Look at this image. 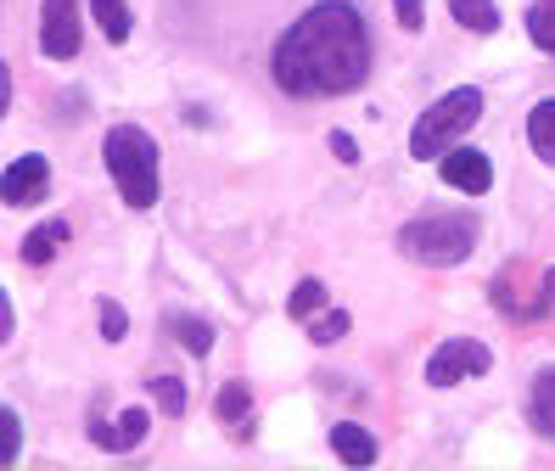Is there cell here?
Wrapping results in <instances>:
<instances>
[{
  "label": "cell",
  "instance_id": "cell-1",
  "mask_svg": "<svg viewBox=\"0 0 555 471\" xmlns=\"http://www.w3.org/2000/svg\"><path fill=\"white\" fill-rule=\"evenodd\" d=\"M371 56L376 51H371L365 17L348 0H320L275 40L270 74L292 101H325V96H348L365 85Z\"/></svg>",
  "mask_w": 555,
  "mask_h": 471
},
{
  "label": "cell",
  "instance_id": "cell-2",
  "mask_svg": "<svg viewBox=\"0 0 555 471\" xmlns=\"http://www.w3.org/2000/svg\"><path fill=\"white\" fill-rule=\"evenodd\" d=\"M102 157H107V175H113V186L124 196V208L146 214L157 202V191H163V180H157V163H163L157 141L146 129H135V124H113L102 135Z\"/></svg>",
  "mask_w": 555,
  "mask_h": 471
},
{
  "label": "cell",
  "instance_id": "cell-3",
  "mask_svg": "<svg viewBox=\"0 0 555 471\" xmlns=\"http://www.w3.org/2000/svg\"><path fill=\"white\" fill-rule=\"evenodd\" d=\"M477 118H482V90L477 85L449 90L443 101H433V107L410 124V157L415 163H438L443 152H454L466 141Z\"/></svg>",
  "mask_w": 555,
  "mask_h": 471
},
{
  "label": "cell",
  "instance_id": "cell-4",
  "mask_svg": "<svg viewBox=\"0 0 555 471\" xmlns=\"http://www.w3.org/2000/svg\"><path fill=\"white\" fill-rule=\"evenodd\" d=\"M477 236H482V219L477 214H421L399 230V253L415 258V264H466L472 247H477Z\"/></svg>",
  "mask_w": 555,
  "mask_h": 471
},
{
  "label": "cell",
  "instance_id": "cell-5",
  "mask_svg": "<svg viewBox=\"0 0 555 471\" xmlns=\"http://www.w3.org/2000/svg\"><path fill=\"white\" fill-rule=\"evenodd\" d=\"M488 297H494V309H500L505 320H544V315H550V297H544V287L533 281L528 264H505L500 276H494V287H488Z\"/></svg>",
  "mask_w": 555,
  "mask_h": 471
},
{
  "label": "cell",
  "instance_id": "cell-6",
  "mask_svg": "<svg viewBox=\"0 0 555 471\" xmlns=\"http://www.w3.org/2000/svg\"><path fill=\"white\" fill-rule=\"evenodd\" d=\"M488 370H494V348L477 336H454V343H438V354L427 359V382L454 387L461 377H488Z\"/></svg>",
  "mask_w": 555,
  "mask_h": 471
},
{
  "label": "cell",
  "instance_id": "cell-7",
  "mask_svg": "<svg viewBox=\"0 0 555 471\" xmlns=\"http://www.w3.org/2000/svg\"><path fill=\"white\" fill-rule=\"evenodd\" d=\"M79 0H40V51L51 62H74L79 56Z\"/></svg>",
  "mask_w": 555,
  "mask_h": 471
},
{
  "label": "cell",
  "instance_id": "cell-8",
  "mask_svg": "<svg viewBox=\"0 0 555 471\" xmlns=\"http://www.w3.org/2000/svg\"><path fill=\"white\" fill-rule=\"evenodd\" d=\"M46 191H51V163L40 152L12 157L7 175H0V196H7V208H35V202H46Z\"/></svg>",
  "mask_w": 555,
  "mask_h": 471
},
{
  "label": "cell",
  "instance_id": "cell-9",
  "mask_svg": "<svg viewBox=\"0 0 555 471\" xmlns=\"http://www.w3.org/2000/svg\"><path fill=\"white\" fill-rule=\"evenodd\" d=\"M146 427H152V410L146 404H129V410L118 416V421H102V416H90V444L95 449H107V455H129V449H141V437H146Z\"/></svg>",
  "mask_w": 555,
  "mask_h": 471
},
{
  "label": "cell",
  "instance_id": "cell-10",
  "mask_svg": "<svg viewBox=\"0 0 555 471\" xmlns=\"http://www.w3.org/2000/svg\"><path fill=\"white\" fill-rule=\"evenodd\" d=\"M438 168H443V186H454V191H466V196H482L488 186H494V163H488L477 147H454V152H443L438 157Z\"/></svg>",
  "mask_w": 555,
  "mask_h": 471
},
{
  "label": "cell",
  "instance_id": "cell-11",
  "mask_svg": "<svg viewBox=\"0 0 555 471\" xmlns=\"http://www.w3.org/2000/svg\"><path fill=\"white\" fill-rule=\"evenodd\" d=\"M68 236H74V230H68V219H46V225H35V230L23 236L17 258H23V264H35V269H46L62 247H68Z\"/></svg>",
  "mask_w": 555,
  "mask_h": 471
},
{
  "label": "cell",
  "instance_id": "cell-12",
  "mask_svg": "<svg viewBox=\"0 0 555 471\" xmlns=\"http://www.w3.org/2000/svg\"><path fill=\"white\" fill-rule=\"evenodd\" d=\"M332 455L343 460V466H376V437L365 432V427H359V421H337L332 427Z\"/></svg>",
  "mask_w": 555,
  "mask_h": 471
},
{
  "label": "cell",
  "instance_id": "cell-13",
  "mask_svg": "<svg viewBox=\"0 0 555 471\" xmlns=\"http://www.w3.org/2000/svg\"><path fill=\"white\" fill-rule=\"evenodd\" d=\"M528 427L555 444V365H544L528 387Z\"/></svg>",
  "mask_w": 555,
  "mask_h": 471
},
{
  "label": "cell",
  "instance_id": "cell-14",
  "mask_svg": "<svg viewBox=\"0 0 555 471\" xmlns=\"http://www.w3.org/2000/svg\"><path fill=\"white\" fill-rule=\"evenodd\" d=\"M449 17L466 34H500V23H505L494 0H449Z\"/></svg>",
  "mask_w": 555,
  "mask_h": 471
},
{
  "label": "cell",
  "instance_id": "cell-15",
  "mask_svg": "<svg viewBox=\"0 0 555 471\" xmlns=\"http://www.w3.org/2000/svg\"><path fill=\"white\" fill-rule=\"evenodd\" d=\"M528 147H533V157H539V163H550V168H555V96H550V101H539V107L528 113Z\"/></svg>",
  "mask_w": 555,
  "mask_h": 471
},
{
  "label": "cell",
  "instance_id": "cell-16",
  "mask_svg": "<svg viewBox=\"0 0 555 471\" xmlns=\"http://www.w3.org/2000/svg\"><path fill=\"white\" fill-rule=\"evenodd\" d=\"M90 17H95V28H102L113 46H124L129 34H135V17H129V0H90Z\"/></svg>",
  "mask_w": 555,
  "mask_h": 471
},
{
  "label": "cell",
  "instance_id": "cell-17",
  "mask_svg": "<svg viewBox=\"0 0 555 471\" xmlns=\"http://www.w3.org/2000/svg\"><path fill=\"white\" fill-rule=\"evenodd\" d=\"M169 331L180 336V348H185L191 359H203V354L214 348V326H208L203 315H169Z\"/></svg>",
  "mask_w": 555,
  "mask_h": 471
},
{
  "label": "cell",
  "instance_id": "cell-18",
  "mask_svg": "<svg viewBox=\"0 0 555 471\" xmlns=\"http://www.w3.org/2000/svg\"><path fill=\"white\" fill-rule=\"evenodd\" d=\"M214 416H219L224 427H242V421L253 416V387H247V382H224L219 398H214Z\"/></svg>",
  "mask_w": 555,
  "mask_h": 471
},
{
  "label": "cell",
  "instance_id": "cell-19",
  "mask_svg": "<svg viewBox=\"0 0 555 471\" xmlns=\"http://www.w3.org/2000/svg\"><path fill=\"white\" fill-rule=\"evenodd\" d=\"M320 309H325V287H320L314 276L292 287V297H286V315H292V320H304V326H309Z\"/></svg>",
  "mask_w": 555,
  "mask_h": 471
},
{
  "label": "cell",
  "instance_id": "cell-20",
  "mask_svg": "<svg viewBox=\"0 0 555 471\" xmlns=\"http://www.w3.org/2000/svg\"><path fill=\"white\" fill-rule=\"evenodd\" d=\"M528 40L555 56V0H533L528 7Z\"/></svg>",
  "mask_w": 555,
  "mask_h": 471
},
{
  "label": "cell",
  "instance_id": "cell-21",
  "mask_svg": "<svg viewBox=\"0 0 555 471\" xmlns=\"http://www.w3.org/2000/svg\"><path fill=\"white\" fill-rule=\"evenodd\" d=\"M343 336H348V309H320L309 320V343L314 348H332V343H343Z\"/></svg>",
  "mask_w": 555,
  "mask_h": 471
},
{
  "label": "cell",
  "instance_id": "cell-22",
  "mask_svg": "<svg viewBox=\"0 0 555 471\" xmlns=\"http://www.w3.org/2000/svg\"><path fill=\"white\" fill-rule=\"evenodd\" d=\"M146 387H152V404H157L163 416H185L191 398H185V382H180V377H152Z\"/></svg>",
  "mask_w": 555,
  "mask_h": 471
},
{
  "label": "cell",
  "instance_id": "cell-23",
  "mask_svg": "<svg viewBox=\"0 0 555 471\" xmlns=\"http://www.w3.org/2000/svg\"><path fill=\"white\" fill-rule=\"evenodd\" d=\"M23 455V427H17V410L12 404H0V466H17Z\"/></svg>",
  "mask_w": 555,
  "mask_h": 471
},
{
  "label": "cell",
  "instance_id": "cell-24",
  "mask_svg": "<svg viewBox=\"0 0 555 471\" xmlns=\"http://www.w3.org/2000/svg\"><path fill=\"white\" fill-rule=\"evenodd\" d=\"M95 315H102V336H107V343H124V336H129V315H124V303H102Z\"/></svg>",
  "mask_w": 555,
  "mask_h": 471
},
{
  "label": "cell",
  "instance_id": "cell-25",
  "mask_svg": "<svg viewBox=\"0 0 555 471\" xmlns=\"http://www.w3.org/2000/svg\"><path fill=\"white\" fill-rule=\"evenodd\" d=\"M393 17H399L404 34H421V23H427V7H421V0H393Z\"/></svg>",
  "mask_w": 555,
  "mask_h": 471
},
{
  "label": "cell",
  "instance_id": "cell-26",
  "mask_svg": "<svg viewBox=\"0 0 555 471\" xmlns=\"http://www.w3.org/2000/svg\"><path fill=\"white\" fill-rule=\"evenodd\" d=\"M332 152H337V163H359V147L348 129H332Z\"/></svg>",
  "mask_w": 555,
  "mask_h": 471
},
{
  "label": "cell",
  "instance_id": "cell-27",
  "mask_svg": "<svg viewBox=\"0 0 555 471\" xmlns=\"http://www.w3.org/2000/svg\"><path fill=\"white\" fill-rule=\"evenodd\" d=\"M0 343H12V297L0 292Z\"/></svg>",
  "mask_w": 555,
  "mask_h": 471
},
{
  "label": "cell",
  "instance_id": "cell-28",
  "mask_svg": "<svg viewBox=\"0 0 555 471\" xmlns=\"http://www.w3.org/2000/svg\"><path fill=\"white\" fill-rule=\"evenodd\" d=\"M7 107H12V67L0 62V113H7Z\"/></svg>",
  "mask_w": 555,
  "mask_h": 471
},
{
  "label": "cell",
  "instance_id": "cell-29",
  "mask_svg": "<svg viewBox=\"0 0 555 471\" xmlns=\"http://www.w3.org/2000/svg\"><path fill=\"white\" fill-rule=\"evenodd\" d=\"M539 287H544V297H550V309H555V264H550V269H539Z\"/></svg>",
  "mask_w": 555,
  "mask_h": 471
}]
</instances>
